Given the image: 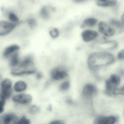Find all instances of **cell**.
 Segmentation results:
<instances>
[{"label": "cell", "mask_w": 124, "mask_h": 124, "mask_svg": "<svg viewBox=\"0 0 124 124\" xmlns=\"http://www.w3.org/2000/svg\"><path fill=\"white\" fill-rule=\"evenodd\" d=\"M109 24L115 28L122 30L124 28V23L121 21L116 19H111L109 21Z\"/></svg>", "instance_id": "ac0fdd59"}, {"label": "cell", "mask_w": 124, "mask_h": 124, "mask_svg": "<svg viewBox=\"0 0 124 124\" xmlns=\"http://www.w3.org/2000/svg\"><path fill=\"white\" fill-rule=\"evenodd\" d=\"M98 21L96 18L93 17L87 18L85 19L81 26V28L93 27L98 24Z\"/></svg>", "instance_id": "5bb4252c"}, {"label": "cell", "mask_w": 124, "mask_h": 124, "mask_svg": "<svg viewBox=\"0 0 124 124\" xmlns=\"http://www.w3.org/2000/svg\"><path fill=\"white\" fill-rule=\"evenodd\" d=\"M0 86V98L6 100L10 97L13 93L12 83L9 79H6L1 82Z\"/></svg>", "instance_id": "277c9868"}, {"label": "cell", "mask_w": 124, "mask_h": 124, "mask_svg": "<svg viewBox=\"0 0 124 124\" xmlns=\"http://www.w3.org/2000/svg\"><path fill=\"white\" fill-rule=\"evenodd\" d=\"M70 86V83L68 81H65L62 83L60 87H59V89L61 91H66L69 89Z\"/></svg>", "instance_id": "603a6c76"}, {"label": "cell", "mask_w": 124, "mask_h": 124, "mask_svg": "<svg viewBox=\"0 0 124 124\" xmlns=\"http://www.w3.org/2000/svg\"><path fill=\"white\" fill-rule=\"evenodd\" d=\"M40 108L38 106L36 105L32 106L29 109V112L32 115L37 114L39 111Z\"/></svg>", "instance_id": "cb8c5ba5"}, {"label": "cell", "mask_w": 124, "mask_h": 124, "mask_svg": "<svg viewBox=\"0 0 124 124\" xmlns=\"http://www.w3.org/2000/svg\"><path fill=\"white\" fill-rule=\"evenodd\" d=\"M114 61L113 55L104 52H95L88 56V63L91 69L107 66L111 64Z\"/></svg>", "instance_id": "6da1fadb"}, {"label": "cell", "mask_w": 124, "mask_h": 124, "mask_svg": "<svg viewBox=\"0 0 124 124\" xmlns=\"http://www.w3.org/2000/svg\"><path fill=\"white\" fill-rule=\"evenodd\" d=\"M120 83V78L116 75H111L106 82V94L109 95L114 94L115 90L119 85Z\"/></svg>", "instance_id": "3957f363"}, {"label": "cell", "mask_w": 124, "mask_h": 124, "mask_svg": "<svg viewBox=\"0 0 124 124\" xmlns=\"http://www.w3.org/2000/svg\"><path fill=\"white\" fill-rule=\"evenodd\" d=\"M27 85L23 81H19L16 82L14 85V89L16 92H22L26 89Z\"/></svg>", "instance_id": "e0dca14e"}, {"label": "cell", "mask_w": 124, "mask_h": 124, "mask_svg": "<svg viewBox=\"0 0 124 124\" xmlns=\"http://www.w3.org/2000/svg\"><path fill=\"white\" fill-rule=\"evenodd\" d=\"M40 14L41 17L44 19H46L49 18V12L46 7H43L41 9Z\"/></svg>", "instance_id": "ffe728a7"}, {"label": "cell", "mask_w": 124, "mask_h": 124, "mask_svg": "<svg viewBox=\"0 0 124 124\" xmlns=\"http://www.w3.org/2000/svg\"><path fill=\"white\" fill-rule=\"evenodd\" d=\"M20 47L17 45H14L6 47L3 51V56L5 58L8 57L11 53L19 50Z\"/></svg>", "instance_id": "9a60e30c"}, {"label": "cell", "mask_w": 124, "mask_h": 124, "mask_svg": "<svg viewBox=\"0 0 124 124\" xmlns=\"http://www.w3.org/2000/svg\"><path fill=\"white\" fill-rule=\"evenodd\" d=\"M114 95H118V94H124V86L120 88H117L115 91Z\"/></svg>", "instance_id": "4316f807"}, {"label": "cell", "mask_w": 124, "mask_h": 124, "mask_svg": "<svg viewBox=\"0 0 124 124\" xmlns=\"http://www.w3.org/2000/svg\"><path fill=\"white\" fill-rule=\"evenodd\" d=\"M19 23H14L1 21L0 22V35H7L11 32Z\"/></svg>", "instance_id": "8992f818"}, {"label": "cell", "mask_w": 124, "mask_h": 124, "mask_svg": "<svg viewBox=\"0 0 124 124\" xmlns=\"http://www.w3.org/2000/svg\"><path fill=\"white\" fill-rule=\"evenodd\" d=\"M96 93L97 89L95 86L93 84H87L84 86L83 89V95L86 97H91Z\"/></svg>", "instance_id": "7c38bea8"}, {"label": "cell", "mask_w": 124, "mask_h": 124, "mask_svg": "<svg viewBox=\"0 0 124 124\" xmlns=\"http://www.w3.org/2000/svg\"><path fill=\"white\" fill-rule=\"evenodd\" d=\"M66 101L67 103L69 104H71L72 103V101L71 99L70 98H67L66 99Z\"/></svg>", "instance_id": "1f68e13d"}, {"label": "cell", "mask_w": 124, "mask_h": 124, "mask_svg": "<svg viewBox=\"0 0 124 124\" xmlns=\"http://www.w3.org/2000/svg\"><path fill=\"white\" fill-rule=\"evenodd\" d=\"M86 0H76V1L77 3H81L85 2Z\"/></svg>", "instance_id": "836d02e7"}, {"label": "cell", "mask_w": 124, "mask_h": 124, "mask_svg": "<svg viewBox=\"0 0 124 124\" xmlns=\"http://www.w3.org/2000/svg\"><path fill=\"white\" fill-rule=\"evenodd\" d=\"M123 116H124V111H123Z\"/></svg>", "instance_id": "d590c367"}, {"label": "cell", "mask_w": 124, "mask_h": 124, "mask_svg": "<svg viewBox=\"0 0 124 124\" xmlns=\"http://www.w3.org/2000/svg\"><path fill=\"white\" fill-rule=\"evenodd\" d=\"M48 109L49 110V111H51L52 110V106L51 105H49L48 106Z\"/></svg>", "instance_id": "e575fe53"}, {"label": "cell", "mask_w": 124, "mask_h": 124, "mask_svg": "<svg viewBox=\"0 0 124 124\" xmlns=\"http://www.w3.org/2000/svg\"><path fill=\"white\" fill-rule=\"evenodd\" d=\"M5 104V100L3 99L0 100V113H2L3 112L4 109V106Z\"/></svg>", "instance_id": "83f0119b"}, {"label": "cell", "mask_w": 124, "mask_h": 124, "mask_svg": "<svg viewBox=\"0 0 124 124\" xmlns=\"http://www.w3.org/2000/svg\"><path fill=\"white\" fill-rule=\"evenodd\" d=\"M98 30L100 33L106 37L114 36L116 31L114 27L103 21L101 22L98 24Z\"/></svg>", "instance_id": "5b68a950"}, {"label": "cell", "mask_w": 124, "mask_h": 124, "mask_svg": "<svg viewBox=\"0 0 124 124\" xmlns=\"http://www.w3.org/2000/svg\"><path fill=\"white\" fill-rule=\"evenodd\" d=\"M101 48L103 49L106 50H113L115 49L117 46V43L116 41H107L102 43L101 44Z\"/></svg>", "instance_id": "2e32d148"}, {"label": "cell", "mask_w": 124, "mask_h": 124, "mask_svg": "<svg viewBox=\"0 0 124 124\" xmlns=\"http://www.w3.org/2000/svg\"><path fill=\"white\" fill-rule=\"evenodd\" d=\"M51 75L53 79L59 80L64 79L68 76L66 70L64 68L57 67L54 69L51 72Z\"/></svg>", "instance_id": "ba28073f"}, {"label": "cell", "mask_w": 124, "mask_h": 124, "mask_svg": "<svg viewBox=\"0 0 124 124\" xmlns=\"http://www.w3.org/2000/svg\"><path fill=\"white\" fill-rule=\"evenodd\" d=\"M49 34L52 38H56L59 35V31L56 28H54L49 31Z\"/></svg>", "instance_id": "7402d4cb"}, {"label": "cell", "mask_w": 124, "mask_h": 124, "mask_svg": "<svg viewBox=\"0 0 124 124\" xmlns=\"http://www.w3.org/2000/svg\"><path fill=\"white\" fill-rule=\"evenodd\" d=\"M30 123V120L27 119L26 117L23 116L18 122V124H29Z\"/></svg>", "instance_id": "d4e9b609"}, {"label": "cell", "mask_w": 124, "mask_h": 124, "mask_svg": "<svg viewBox=\"0 0 124 124\" xmlns=\"http://www.w3.org/2000/svg\"><path fill=\"white\" fill-rule=\"evenodd\" d=\"M98 6L102 8H111L116 5L117 0H95Z\"/></svg>", "instance_id": "4fadbf2b"}, {"label": "cell", "mask_w": 124, "mask_h": 124, "mask_svg": "<svg viewBox=\"0 0 124 124\" xmlns=\"http://www.w3.org/2000/svg\"><path fill=\"white\" fill-rule=\"evenodd\" d=\"M18 118L15 114H5L0 117V124H18Z\"/></svg>", "instance_id": "52a82bcc"}, {"label": "cell", "mask_w": 124, "mask_h": 124, "mask_svg": "<svg viewBox=\"0 0 124 124\" xmlns=\"http://www.w3.org/2000/svg\"><path fill=\"white\" fill-rule=\"evenodd\" d=\"M13 100L16 103L22 104H28L31 102L32 97L28 94H19L14 96Z\"/></svg>", "instance_id": "8fae6325"}, {"label": "cell", "mask_w": 124, "mask_h": 124, "mask_svg": "<svg viewBox=\"0 0 124 124\" xmlns=\"http://www.w3.org/2000/svg\"><path fill=\"white\" fill-rule=\"evenodd\" d=\"M64 121L62 120H56L52 121L50 123V124H64Z\"/></svg>", "instance_id": "f546056e"}, {"label": "cell", "mask_w": 124, "mask_h": 124, "mask_svg": "<svg viewBox=\"0 0 124 124\" xmlns=\"http://www.w3.org/2000/svg\"><path fill=\"white\" fill-rule=\"evenodd\" d=\"M116 117L114 116H99L95 119L93 123L95 124H114L117 121Z\"/></svg>", "instance_id": "30bf717a"}, {"label": "cell", "mask_w": 124, "mask_h": 124, "mask_svg": "<svg viewBox=\"0 0 124 124\" xmlns=\"http://www.w3.org/2000/svg\"><path fill=\"white\" fill-rule=\"evenodd\" d=\"M98 35V33L96 31L88 29L82 32L81 37L84 42H89L97 38Z\"/></svg>", "instance_id": "9c48e42d"}, {"label": "cell", "mask_w": 124, "mask_h": 124, "mask_svg": "<svg viewBox=\"0 0 124 124\" xmlns=\"http://www.w3.org/2000/svg\"><path fill=\"white\" fill-rule=\"evenodd\" d=\"M27 23L31 29H33L36 26L37 23L36 21L34 19H28L27 21Z\"/></svg>", "instance_id": "484cf974"}, {"label": "cell", "mask_w": 124, "mask_h": 124, "mask_svg": "<svg viewBox=\"0 0 124 124\" xmlns=\"http://www.w3.org/2000/svg\"><path fill=\"white\" fill-rule=\"evenodd\" d=\"M8 18L9 20L14 23H18L19 21L18 18L17 16L13 13H10L8 14Z\"/></svg>", "instance_id": "44dd1931"}, {"label": "cell", "mask_w": 124, "mask_h": 124, "mask_svg": "<svg viewBox=\"0 0 124 124\" xmlns=\"http://www.w3.org/2000/svg\"><path fill=\"white\" fill-rule=\"evenodd\" d=\"M19 62L18 54L17 53H15L12 55L10 59V65L13 67L17 66Z\"/></svg>", "instance_id": "d6986e66"}, {"label": "cell", "mask_w": 124, "mask_h": 124, "mask_svg": "<svg viewBox=\"0 0 124 124\" xmlns=\"http://www.w3.org/2000/svg\"><path fill=\"white\" fill-rule=\"evenodd\" d=\"M36 77H37V79H40L42 78L43 75L41 72H38L37 73V74H36Z\"/></svg>", "instance_id": "4dcf8cb0"}, {"label": "cell", "mask_w": 124, "mask_h": 124, "mask_svg": "<svg viewBox=\"0 0 124 124\" xmlns=\"http://www.w3.org/2000/svg\"><path fill=\"white\" fill-rule=\"evenodd\" d=\"M36 71V67L32 61V57L29 56L19 66L12 69L11 72L14 76H19L34 74Z\"/></svg>", "instance_id": "7a4b0ae2"}, {"label": "cell", "mask_w": 124, "mask_h": 124, "mask_svg": "<svg viewBox=\"0 0 124 124\" xmlns=\"http://www.w3.org/2000/svg\"><path fill=\"white\" fill-rule=\"evenodd\" d=\"M121 21L124 23V13L121 16Z\"/></svg>", "instance_id": "d6a6232c"}, {"label": "cell", "mask_w": 124, "mask_h": 124, "mask_svg": "<svg viewBox=\"0 0 124 124\" xmlns=\"http://www.w3.org/2000/svg\"><path fill=\"white\" fill-rule=\"evenodd\" d=\"M117 59L119 60L124 59V49L120 51L117 55Z\"/></svg>", "instance_id": "f1b7e54d"}]
</instances>
